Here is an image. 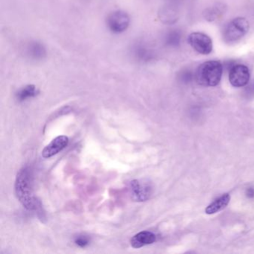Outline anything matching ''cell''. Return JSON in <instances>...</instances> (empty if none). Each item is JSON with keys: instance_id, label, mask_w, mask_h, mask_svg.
<instances>
[{"instance_id": "cell-1", "label": "cell", "mask_w": 254, "mask_h": 254, "mask_svg": "<svg viewBox=\"0 0 254 254\" xmlns=\"http://www.w3.org/2000/svg\"><path fill=\"white\" fill-rule=\"evenodd\" d=\"M32 173L29 167H23L17 173L15 193L17 198L26 209L39 212L41 203L33 193Z\"/></svg>"}, {"instance_id": "cell-2", "label": "cell", "mask_w": 254, "mask_h": 254, "mask_svg": "<svg viewBox=\"0 0 254 254\" xmlns=\"http://www.w3.org/2000/svg\"><path fill=\"white\" fill-rule=\"evenodd\" d=\"M222 64L218 61H208L197 67L194 78L199 85L215 87L221 81L223 74Z\"/></svg>"}, {"instance_id": "cell-3", "label": "cell", "mask_w": 254, "mask_h": 254, "mask_svg": "<svg viewBox=\"0 0 254 254\" xmlns=\"http://www.w3.org/2000/svg\"><path fill=\"white\" fill-rule=\"evenodd\" d=\"M250 25L244 17H237L229 22L225 26L223 33V38L226 43L233 44L240 41L248 34Z\"/></svg>"}, {"instance_id": "cell-4", "label": "cell", "mask_w": 254, "mask_h": 254, "mask_svg": "<svg viewBox=\"0 0 254 254\" xmlns=\"http://www.w3.org/2000/svg\"><path fill=\"white\" fill-rule=\"evenodd\" d=\"M106 23L111 32L121 34L126 32L130 26V17L126 11L117 10L108 14Z\"/></svg>"}, {"instance_id": "cell-5", "label": "cell", "mask_w": 254, "mask_h": 254, "mask_svg": "<svg viewBox=\"0 0 254 254\" xmlns=\"http://www.w3.org/2000/svg\"><path fill=\"white\" fill-rule=\"evenodd\" d=\"M128 190L131 198L138 202L145 201L153 193L152 185L146 181L133 180L129 184Z\"/></svg>"}, {"instance_id": "cell-6", "label": "cell", "mask_w": 254, "mask_h": 254, "mask_svg": "<svg viewBox=\"0 0 254 254\" xmlns=\"http://www.w3.org/2000/svg\"><path fill=\"white\" fill-rule=\"evenodd\" d=\"M188 43L199 54L206 56L212 51V41L207 35L202 32H193L188 37Z\"/></svg>"}, {"instance_id": "cell-7", "label": "cell", "mask_w": 254, "mask_h": 254, "mask_svg": "<svg viewBox=\"0 0 254 254\" xmlns=\"http://www.w3.org/2000/svg\"><path fill=\"white\" fill-rule=\"evenodd\" d=\"M251 74L248 66L244 64H233L230 68L229 81L235 87H242L248 85Z\"/></svg>"}, {"instance_id": "cell-8", "label": "cell", "mask_w": 254, "mask_h": 254, "mask_svg": "<svg viewBox=\"0 0 254 254\" xmlns=\"http://www.w3.org/2000/svg\"><path fill=\"white\" fill-rule=\"evenodd\" d=\"M131 52L135 59L141 63H149L156 59L154 48L148 42L142 40L133 44Z\"/></svg>"}, {"instance_id": "cell-9", "label": "cell", "mask_w": 254, "mask_h": 254, "mask_svg": "<svg viewBox=\"0 0 254 254\" xmlns=\"http://www.w3.org/2000/svg\"><path fill=\"white\" fill-rule=\"evenodd\" d=\"M26 56L33 61H43L47 56V50L44 44L35 40H32L25 47Z\"/></svg>"}, {"instance_id": "cell-10", "label": "cell", "mask_w": 254, "mask_h": 254, "mask_svg": "<svg viewBox=\"0 0 254 254\" xmlns=\"http://www.w3.org/2000/svg\"><path fill=\"white\" fill-rule=\"evenodd\" d=\"M68 143H69V138L67 136H57L43 150V157L44 158H50L53 156L56 155L62 150L64 149L67 146Z\"/></svg>"}, {"instance_id": "cell-11", "label": "cell", "mask_w": 254, "mask_h": 254, "mask_svg": "<svg viewBox=\"0 0 254 254\" xmlns=\"http://www.w3.org/2000/svg\"><path fill=\"white\" fill-rule=\"evenodd\" d=\"M158 17L162 23L168 25L174 24L179 18L176 7L172 4H168L166 6L160 8Z\"/></svg>"}, {"instance_id": "cell-12", "label": "cell", "mask_w": 254, "mask_h": 254, "mask_svg": "<svg viewBox=\"0 0 254 254\" xmlns=\"http://www.w3.org/2000/svg\"><path fill=\"white\" fill-rule=\"evenodd\" d=\"M157 240V236L152 232L142 231L135 235L130 239V245L133 248H140L151 245Z\"/></svg>"}, {"instance_id": "cell-13", "label": "cell", "mask_w": 254, "mask_h": 254, "mask_svg": "<svg viewBox=\"0 0 254 254\" xmlns=\"http://www.w3.org/2000/svg\"><path fill=\"white\" fill-rule=\"evenodd\" d=\"M227 11V6L224 4L218 2L212 6L208 7L203 11V17L206 21L214 22L221 18Z\"/></svg>"}, {"instance_id": "cell-14", "label": "cell", "mask_w": 254, "mask_h": 254, "mask_svg": "<svg viewBox=\"0 0 254 254\" xmlns=\"http://www.w3.org/2000/svg\"><path fill=\"white\" fill-rule=\"evenodd\" d=\"M230 196L229 194H224L221 197L214 200L212 203L209 205L205 209V212L208 215L217 213L224 209L230 203Z\"/></svg>"}, {"instance_id": "cell-15", "label": "cell", "mask_w": 254, "mask_h": 254, "mask_svg": "<svg viewBox=\"0 0 254 254\" xmlns=\"http://www.w3.org/2000/svg\"><path fill=\"white\" fill-rule=\"evenodd\" d=\"M182 35L178 29H171L164 36V44L171 48H177L181 45Z\"/></svg>"}, {"instance_id": "cell-16", "label": "cell", "mask_w": 254, "mask_h": 254, "mask_svg": "<svg viewBox=\"0 0 254 254\" xmlns=\"http://www.w3.org/2000/svg\"><path fill=\"white\" fill-rule=\"evenodd\" d=\"M39 90L33 84H28L20 88L16 93V97L20 102L28 100L38 96Z\"/></svg>"}, {"instance_id": "cell-17", "label": "cell", "mask_w": 254, "mask_h": 254, "mask_svg": "<svg viewBox=\"0 0 254 254\" xmlns=\"http://www.w3.org/2000/svg\"><path fill=\"white\" fill-rule=\"evenodd\" d=\"M180 81L184 84H189L192 81L194 75L190 69H183L178 75Z\"/></svg>"}, {"instance_id": "cell-18", "label": "cell", "mask_w": 254, "mask_h": 254, "mask_svg": "<svg viewBox=\"0 0 254 254\" xmlns=\"http://www.w3.org/2000/svg\"><path fill=\"white\" fill-rule=\"evenodd\" d=\"M89 242H90L89 238L85 236H78L75 239V243L81 248L87 246Z\"/></svg>"}, {"instance_id": "cell-19", "label": "cell", "mask_w": 254, "mask_h": 254, "mask_svg": "<svg viewBox=\"0 0 254 254\" xmlns=\"http://www.w3.org/2000/svg\"><path fill=\"white\" fill-rule=\"evenodd\" d=\"M245 194H246V196L248 198H253V197H254V188L250 187V188L247 189Z\"/></svg>"}, {"instance_id": "cell-20", "label": "cell", "mask_w": 254, "mask_h": 254, "mask_svg": "<svg viewBox=\"0 0 254 254\" xmlns=\"http://www.w3.org/2000/svg\"><path fill=\"white\" fill-rule=\"evenodd\" d=\"M246 92L248 94H254V82L246 89Z\"/></svg>"}, {"instance_id": "cell-21", "label": "cell", "mask_w": 254, "mask_h": 254, "mask_svg": "<svg viewBox=\"0 0 254 254\" xmlns=\"http://www.w3.org/2000/svg\"><path fill=\"white\" fill-rule=\"evenodd\" d=\"M167 1H169V4L175 5H176L180 2V0H167Z\"/></svg>"}]
</instances>
